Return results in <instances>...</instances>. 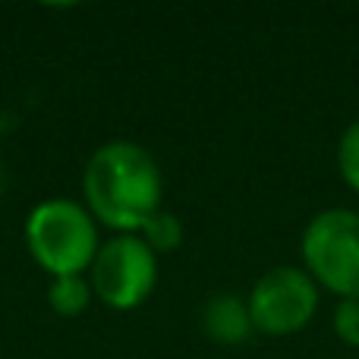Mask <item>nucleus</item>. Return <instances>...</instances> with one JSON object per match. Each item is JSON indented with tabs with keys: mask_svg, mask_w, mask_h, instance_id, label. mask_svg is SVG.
Returning <instances> with one entry per match:
<instances>
[{
	"mask_svg": "<svg viewBox=\"0 0 359 359\" xmlns=\"http://www.w3.org/2000/svg\"><path fill=\"white\" fill-rule=\"evenodd\" d=\"M303 268L334 297H359V211L325 208L299 236Z\"/></svg>",
	"mask_w": 359,
	"mask_h": 359,
	"instance_id": "7ed1b4c3",
	"label": "nucleus"
},
{
	"mask_svg": "<svg viewBox=\"0 0 359 359\" xmlns=\"http://www.w3.org/2000/svg\"><path fill=\"white\" fill-rule=\"evenodd\" d=\"M246 303L255 331L287 337L303 331L318 312V284L306 268L278 265L255 280Z\"/></svg>",
	"mask_w": 359,
	"mask_h": 359,
	"instance_id": "20e7f679",
	"label": "nucleus"
},
{
	"mask_svg": "<svg viewBox=\"0 0 359 359\" xmlns=\"http://www.w3.org/2000/svg\"><path fill=\"white\" fill-rule=\"evenodd\" d=\"M142 240L149 243V249L155 255L158 252H174V249L180 246V240H183V227H180V221L174 215L158 211V215L142 227Z\"/></svg>",
	"mask_w": 359,
	"mask_h": 359,
	"instance_id": "6e6552de",
	"label": "nucleus"
},
{
	"mask_svg": "<svg viewBox=\"0 0 359 359\" xmlns=\"http://www.w3.org/2000/svg\"><path fill=\"white\" fill-rule=\"evenodd\" d=\"M92 280H86L82 274H63V278H54L48 287V303L57 316H82L92 303Z\"/></svg>",
	"mask_w": 359,
	"mask_h": 359,
	"instance_id": "0eeeda50",
	"label": "nucleus"
},
{
	"mask_svg": "<svg viewBox=\"0 0 359 359\" xmlns=\"http://www.w3.org/2000/svg\"><path fill=\"white\" fill-rule=\"evenodd\" d=\"M88 215L117 233H136L161 211V170L136 142H107L88 158L86 180Z\"/></svg>",
	"mask_w": 359,
	"mask_h": 359,
	"instance_id": "f257e3e1",
	"label": "nucleus"
},
{
	"mask_svg": "<svg viewBox=\"0 0 359 359\" xmlns=\"http://www.w3.org/2000/svg\"><path fill=\"white\" fill-rule=\"evenodd\" d=\"M92 290L111 309H136L158 284V255L136 233H120L92 262Z\"/></svg>",
	"mask_w": 359,
	"mask_h": 359,
	"instance_id": "39448f33",
	"label": "nucleus"
},
{
	"mask_svg": "<svg viewBox=\"0 0 359 359\" xmlns=\"http://www.w3.org/2000/svg\"><path fill=\"white\" fill-rule=\"evenodd\" d=\"M202 328L215 344L233 347L243 344L252 334V316H249V303L240 299L236 293H215L202 309Z\"/></svg>",
	"mask_w": 359,
	"mask_h": 359,
	"instance_id": "423d86ee",
	"label": "nucleus"
},
{
	"mask_svg": "<svg viewBox=\"0 0 359 359\" xmlns=\"http://www.w3.org/2000/svg\"><path fill=\"white\" fill-rule=\"evenodd\" d=\"M331 322H334V334L341 337L347 347H359V297L341 299Z\"/></svg>",
	"mask_w": 359,
	"mask_h": 359,
	"instance_id": "9d476101",
	"label": "nucleus"
},
{
	"mask_svg": "<svg viewBox=\"0 0 359 359\" xmlns=\"http://www.w3.org/2000/svg\"><path fill=\"white\" fill-rule=\"evenodd\" d=\"M25 243L38 265L54 278L82 274L98 255V227L82 205L69 198L41 202L25 221Z\"/></svg>",
	"mask_w": 359,
	"mask_h": 359,
	"instance_id": "f03ea898",
	"label": "nucleus"
},
{
	"mask_svg": "<svg viewBox=\"0 0 359 359\" xmlns=\"http://www.w3.org/2000/svg\"><path fill=\"white\" fill-rule=\"evenodd\" d=\"M337 170H341L344 183L359 192V120L344 130L341 142H337Z\"/></svg>",
	"mask_w": 359,
	"mask_h": 359,
	"instance_id": "1a4fd4ad",
	"label": "nucleus"
}]
</instances>
